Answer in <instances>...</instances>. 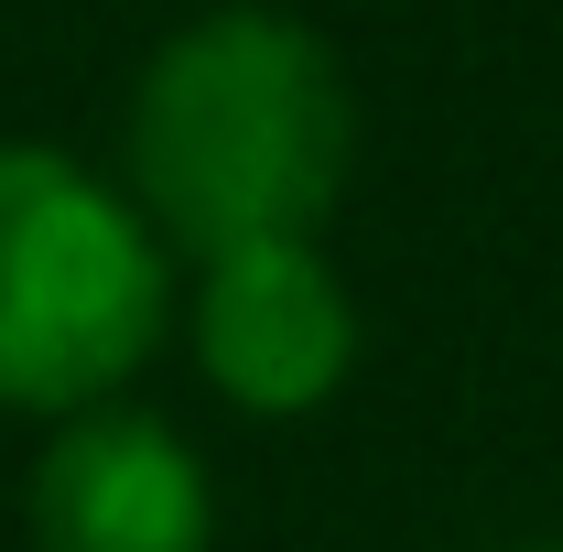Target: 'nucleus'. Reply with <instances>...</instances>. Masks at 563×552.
Returning <instances> with one entry per match:
<instances>
[{"mask_svg": "<svg viewBox=\"0 0 563 552\" xmlns=\"http://www.w3.org/2000/svg\"><path fill=\"white\" fill-rule=\"evenodd\" d=\"M196 368L228 412L303 422L357 379V292L336 281L325 239H250L196 261Z\"/></svg>", "mask_w": 563, "mask_h": 552, "instance_id": "7ed1b4c3", "label": "nucleus"}, {"mask_svg": "<svg viewBox=\"0 0 563 552\" xmlns=\"http://www.w3.org/2000/svg\"><path fill=\"white\" fill-rule=\"evenodd\" d=\"M509 552H563V542H509Z\"/></svg>", "mask_w": 563, "mask_h": 552, "instance_id": "39448f33", "label": "nucleus"}, {"mask_svg": "<svg viewBox=\"0 0 563 552\" xmlns=\"http://www.w3.org/2000/svg\"><path fill=\"white\" fill-rule=\"evenodd\" d=\"M357 163V98L314 22L272 0H217L174 22L131 76L120 196L163 250L217 261L250 239H325Z\"/></svg>", "mask_w": 563, "mask_h": 552, "instance_id": "f257e3e1", "label": "nucleus"}, {"mask_svg": "<svg viewBox=\"0 0 563 552\" xmlns=\"http://www.w3.org/2000/svg\"><path fill=\"white\" fill-rule=\"evenodd\" d=\"M174 325V250L55 141H0V412L66 422L141 379Z\"/></svg>", "mask_w": 563, "mask_h": 552, "instance_id": "f03ea898", "label": "nucleus"}, {"mask_svg": "<svg viewBox=\"0 0 563 552\" xmlns=\"http://www.w3.org/2000/svg\"><path fill=\"white\" fill-rule=\"evenodd\" d=\"M22 542L33 552H207L217 477L163 412L98 401L44 433L22 477Z\"/></svg>", "mask_w": 563, "mask_h": 552, "instance_id": "20e7f679", "label": "nucleus"}]
</instances>
